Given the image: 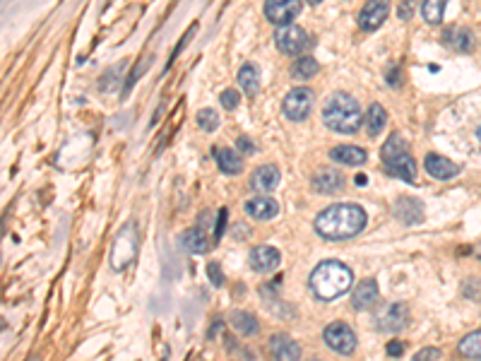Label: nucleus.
<instances>
[{"mask_svg": "<svg viewBox=\"0 0 481 361\" xmlns=\"http://www.w3.org/2000/svg\"><path fill=\"white\" fill-rule=\"evenodd\" d=\"M245 212L253 219H258V222H265V219H272L279 214V202H277L275 198L260 193L258 198H250V200L245 202Z\"/></svg>", "mask_w": 481, "mask_h": 361, "instance_id": "13", "label": "nucleus"}, {"mask_svg": "<svg viewBox=\"0 0 481 361\" xmlns=\"http://www.w3.org/2000/svg\"><path fill=\"white\" fill-rule=\"evenodd\" d=\"M385 123H388V113H385V109L380 106V104H370L368 111H366V128H368L370 138H375V135L385 128Z\"/></svg>", "mask_w": 481, "mask_h": 361, "instance_id": "25", "label": "nucleus"}, {"mask_svg": "<svg viewBox=\"0 0 481 361\" xmlns=\"http://www.w3.org/2000/svg\"><path fill=\"white\" fill-rule=\"evenodd\" d=\"M390 15V0H366L359 13V27L364 31H375Z\"/></svg>", "mask_w": 481, "mask_h": 361, "instance_id": "10", "label": "nucleus"}, {"mask_svg": "<svg viewBox=\"0 0 481 361\" xmlns=\"http://www.w3.org/2000/svg\"><path fill=\"white\" fill-rule=\"evenodd\" d=\"M207 277H210V282L214 287H222L224 284V272L222 268H219V263H210L207 265Z\"/></svg>", "mask_w": 481, "mask_h": 361, "instance_id": "32", "label": "nucleus"}, {"mask_svg": "<svg viewBox=\"0 0 481 361\" xmlns=\"http://www.w3.org/2000/svg\"><path fill=\"white\" fill-rule=\"evenodd\" d=\"M457 352L462 354L464 359H481V330L467 335V337L459 342Z\"/></svg>", "mask_w": 481, "mask_h": 361, "instance_id": "29", "label": "nucleus"}, {"mask_svg": "<svg viewBox=\"0 0 481 361\" xmlns=\"http://www.w3.org/2000/svg\"><path fill=\"white\" fill-rule=\"evenodd\" d=\"M323 120H325V125L334 130V133H344V135L357 133L361 125L359 102L347 92L332 94L325 102V109H323Z\"/></svg>", "mask_w": 481, "mask_h": 361, "instance_id": "3", "label": "nucleus"}, {"mask_svg": "<svg viewBox=\"0 0 481 361\" xmlns=\"http://www.w3.org/2000/svg\"><path fill=\"white\" fill-rule=\"evenodd\" d=\"M395 217L400 219L402 224H407V227L421 224V219H423L421 202L414 200V198H400V200L395 202Z\"/></svg>", "mask_w": 481, "mask_h": 361, "instance_id": "17", "label": "nucleus"}, {"mask_svg": "<svg viewBox=\"0 0 481 361\" xmlns=\"http://www.w3.org/2000/svg\"><path fill=\"white\" fill-rule=\"evenodd\" d=\"M301 0H265V15L272 24H289L301 13Z\"/></svg>", "mask_w": 481, "mask_h": 361, "instance_id": "11", "label": "nucleus"}, {"mask_svg": "<svg viewBox=\"0 0 481 361\" xmlns=\"http://www.w3.org/2000/svg\"><path fill=\"white\" fill-rule=\"evenodd\" d=\"M354 275L347 265L337 263V260H325L320 263L316 270L311 272V291L318 296L320 301H334L337 296L347 294L352 289Z\"/></svg>", "mask_w": 481, "mask_h": 361, "instance_id": "2", "label": "nucleus"}, {"mask_svg": "<svg viewBox=\"0 0 481 361\" xmlns=\"http://www.w3.org/2000/svg\"><path fill=\"white\" fill-rule=\"evenodd\" d=\"M407 323H409V308L400 301L388 303V306L378 313V318H375V326L383 332H400L407 328Z\"/></svg>", "mask_w": 481, "mask_h": 361, "instance_id": "9", "label": "nucleus"}, {"mask_svg": "<svg viewBox=\"0 0 481 361\" xmlns=\"http://www.w3.org/2000/svg\"><path fill=\"white\" fill-rule=\"evenodd\" d=\"M181 246L188 250V253H207V250L212 248V241L207 239V234L202 232V229H188L186 234L181 236Z\"/></svg>", "mask_w": 481, "mask_h": 361, "instance_id": "20", "label": "nucleus"}, {"mask_svg": "<svg viewBox=\"0 0 481 361\" xmlns=\"http://www.w3.org/2000/svg\"><path fill=\"white\" fill-rule=\"evenodd\" d=\"M279 179H282L279 169H277L275 164H265L253 171V176H250V188L258 193H272L279 186Z\"/></svg>", "mask_w": 481, "mask_h": 361, "instance_id": "15", "label": "nucleus"}, {"mask_svg": "<svg viewBox=\"0 0 481 361\" xmlns=\"http://www.w3.org/2000/svg\"><path fill=\"white\" fill-rule=\"evenodd\" d=\"M212 157H214V161H217L219 169H222V174L234 176V174H238V171H241V157L234 150L212 147Z\"/></svg>", "mask_w": 481, "mask_h": 361, "instance_id": "22", "label": "nucleus"}, {"mask_svg": "<svg viewBox=\"0 0 481 361\" xmlns=\"http://www.w3.org/2000/svg\"><path fill=\"white\" fill-rule=\"evenodd\" d=\"M323 339L337 354H354V349H357V335L347 323H330L323 332Z\"/></svg>", "mask_w": 481, "mask_h": 361, "instance_id": "8", "label": "nucleus"}, {"mask_svg": "<svg viewBox=\"0 0 481 361\" xmlns=\"http://www.w3.org/2000/svg\"><path fill=\"white\" fill-rule=\"evenodd\" d=\"M275 44L282 54L286 56H299L308 49L311 44V36L306 34V29L296 27V24H279L275 31Z\"/></svg>", "mask_w": 481, "mask_h": 361, "instance_id": "6", "label": "nucleus"}, {"mask_svg": "<svg viewBox=\"0 0 481 361\" xmlns=\"http://www.w3.org/2000/svg\"><path fill=\"white\" fill-rule=\"evenodd\" d=\"M313 191L325 193V195H332V193L342 191L344 186V176L339 174L337 169H320L316 176H313Z\"/></svg>", "mask_w": 481, "mask_h": 361, "instance_id": "19", "label": "nucleus"}, {"mask_svg": "<svg viewBox=\"0 0 481 361\" xmlns=\"http://www.w3.org/2000/svg\"><path fill=\"white\" fill-rule=\"evenodd\" d=\"M414 359H416V361L441 359V349H436V347H426V349H421V352H416V354H414Z\"/></svg>", "mask_w": 481, "mask_h": 361, "instance_id": "33", "label": "nucleus"}, {"mask_svg": "<svg viewBox=\"0 0 481 361\" xmlns=\"http://www.w3.org/2000/svg\"><path fill=\"white\" fill-rule=\"evenodd\" d=\"M423 166H426V174L433 176V179H438V181H450L453 176L459 174V166L455 164V161L446 159V157H441V154H426Z\"/></svg>", "mask_w": 481, "mask_h": 361, "instance_id": "14", "label": "nucleus"}, {"mask_svg": "<svg viewBox=\"0 0 481 361\" xmlns=\"http://www.w3.org/2000/svg\"><path fill=\"white\" fill-rule=\"evenodd\" d=\"M400 67H390V72H388V85L390 87H397L400 85Z\"/></svg>", "mask_w": 481, "mask_h": 361, "instance_id": "37", "label": "nucleus"}, {"mask_svg": "<svg viewBox=\"0 0 481 361\" xmlns=\"http://www.w3.org/2000/svg\"><path fill=\"white\" fill-rule=\"evenodd\" d=\"M320 3H323V0H308V5H313V8H318Z\"/></svg>", "mask_w": 481, "mask_h": 361, "instance_id": "39", "label": "nucleus"}, {"mask_svg": "<svg viewBox=\"0 0 481 361\" xmlns=\"http://www.w3.org/2000/svg\"><path fill=\"white\" fill-rule=\"evenodd\" d=\"M291 75L296 80H311V77L318 75V61L311 58V56H303V58H299L291 65Z\"/></svg>", "mask_w": 481, "mask_h": 361, "instance_id": "28", "label": "nucleus"}, {"mask_svg": "<svg viewBox=\"0 0 481 361\" xmlns=\"http://www.w3.org/2000/svg\"><path fill=\"white\" fill-rule=\"evenodd\" d=\"M270 357L294 361L301 357V347H299V342H294V339L289 337V335H275V337L270 339Z\"/></svg>", "mask_w": 481, "mask_h": 361, "instance_id": "16", "label": "nucleus"}, {"mask_svg": "<svg viewBox=\"0 0 481 361\" xmlns=\"http://www.w3.org/2000/svg\"><path fill=\"white\" fill-rule=\"evenodd\" d=\"M248 263H250V270L260 272V275H268V272L279 268L282 255H279V250L272 248V246H258V248L250 250Z\"/></svg>", "mask_w": 481, "mask_h": 361, "instance_id": "12", "label": "nucleus"}, {"mask_svg": "<svg viewBox=\"0 0 481 361\" xmlns=\"http://www.w3.org/2000/svg\"><path fill=\"white\" fill-rule=\"evenodd\" d=\"M380 157H383V164L388 166L392 176H397V179L407 183L416 181V161L409 154V145H407V140L400 133L390 135L388 143L380 150Z\"/></svg>", "mask_w": 481, "mask_h": 361, "instance_id": "4", "label": "nucleus"}, {"mask_svg": "<svg viewBox=\"0 0 481 361\" xmlns=\"http://www.w3.org/2000/svg\"><path fill=\"white\" fill-rule=\"evenodd\" d=\"M313 102H316V97H313V92L308 90V87H296V90H291L284 97L282 111H284V116L289 118V120H294V123H301V120H306L308 116H311Z\"/></svg>", "mask_w": 481, "mask_h": 361, "instance_id": "7", "label": "nucleus"}, {"mask_svg": "<svg viewBox=\"0 0 481 361\" xmlns=\"http://www.w3.org/2000/svg\"><path fill=\"white\" fill-rule=\"evenodd\" d=\"M385 352H388V357H402V354H405V344L397 342V339H392L388 347H385Z\"/></svg>", "mask_w": 481, "mask_h": 361, "instance_id": "35", "label": "nucleus"}, {"mask_svg": "<svg viewBox=\"0 0 481 361\" xmlns=\"http://www.w3.org/2000/svg\"><path fill=\"white\" fill-rule=\"evenodd\" d=\"M446 5H448V0H423V5H421L423 19H426L428 24H441Z\"/></svg>", "mask_w": 481, "mask_h": 361, "instance_id": "26", "label": "nucleus"}, {"mask_svg": "<svg viewBox=\"0 0 481 361\" xmlns=\"http://www.w3.org/2000/svg\"><path fill=\"white\" fill-rule=\"evenodd\" d=\"M446 44L453 46L459 54H469L474 49V36L469 29H448L446 31Z\"/></svg>", "mask_w": 481, "mask_h": 361, "instance_id": "24", "label": "nucleus"}, {"mask_svg": "<svg viewBox=\"0 0 481 361\" xmlns=\"http://www.w3.org/2000/svg\"><path fill=\"white\" fill-rule=\"evenodd\" d=\"M224 222H227V210L219 212V217H217V232H214V239H222V234H224Z\"/></svg>", "mask_w": 481, "mask_h": 361, "instance_id": "36", "label": "nucleus"}, {"mask_svg": "<svg viewBox=\"0 0 481 361\" xmlns=\"http://www.w3.org/2000/svg\"><path fill=\"white\" fill-rule=\"evenodd\" d=\"M197 125H200L202 130H207V133H212L219 125V113L214 111V109H202V111L197 113Z\"/></svg>", "mask_w": 481, "mask_h": 361, "instance_id": "30", "label": "nucleus"}, {"mask_svg": "<svg viewBox=\"0 0 481 361\" xmlns=\"http://www.w3.org/2000/svg\"><path fill=\"white\" fill-rule=\"evenodd\" d=\"M238 85L248 97H255L260 92V70L253 65V63H245L238 70Z\"/></svg>", "mask_w": 481, "mask_h": 361, "instance_id": "23", "label": "nucleus"}, {"mask_svg": "<svg viewBox=\"0 0 481 361\" xmlns=\"http://www.w3.org/2000/svg\"><path fill=\"white\" fill-rule=\"evenodd\" d=\"M138 255V229L135 224H128L118 232L116 241H113L111 250V268L113 270H125Z\"/></svg>", "mask_w": 481, "mask_h": 361, "instance_id": "5", "label": "nucleus"}, {"mask_svg": "<svg viewBox=\"0 0 481 361\" xmlns=\"http://www.w3.org/2000/svg\"><path fill=\"white\" fill-rule=\"evenodd\" d=\"M238 147L243 150L245 154H253V152H255L253 143H250V138H245V135H243V138H238Z\"/></svg>", "mask_w": 481, "mask_h": 361, "instance_id": "38", "label": "nucleus"}, {"mask_svg": "<svg viewBox=\"0 0 481 361\" xmlns=\"http://www.w3.org/2000/svg\"><path fill=\"white\" fill-rule=\"evenodd\" d=\"M414 8H416L414 0H402V5L397 8V13H400V19H409L411 13H414Z\"/></svg>", "mask_w": 481, "mask_h": 361, "instance_id": "34", "label": "nucleus"}, {"mask_svg": "<svg viewBox=\"0 0 481 361\" xmlns=\"http://www.w3.org/2000/svg\"><path fill=\"white\" fill-rule=\"evenodd\" d=\"M219 102H222V109H227V111H234V109L238 106V102H241V94L236 90H224L222 97H219Z\"/></svg>", "mask_w": 481, "mask_h": 361, "instance_id": "31", "label": "nucleus"}, {"mask_svg": "<svg viewBox=\"0 0 481 361\" xmlns=\"http://www.w3.org/2000/svg\"><path fill=\"white\" fill-rule=\"evenodd\" d=\"M330 159L344 166H361L366 161V152L357 145H339L330 152Z\"/></svg>", "mask_w": 481, "mask_h": 361, "instance_id": "21", "label": "nucleus"}, {"mask_svg": "<svg viewBox=\"0 0 481 361\" xmlns=\"http://www.w3.org/2000/svg\"><path fill=\"white\" fill-rule=\"evenodd\" d=\"M375 301H378V284H375V280L359 282L352 296V306L357 311H368V308L375 306Z\"/></svg>", "mask_w": 481, "mask_h": 361, "instance_id": "18", "label": "nucleus"}, {"mask_svg": "<svg viewBox=\"0 0 481 361\" xmlns=\"http://www.w3.org/2000/svg\"><path fill=\"white\" fill-rule=\"evenodd\" d=\"M231 326L236 328L241 335H255L258 332V321L253 313L248 311H234L231 313Z\"/></svg>", "mask_w": 481, "mask_h": 361, "instance_id": "27", "label": "nucleus"}, {"mask_svg": "<svg viewBox=\"0 0 481 361\" xmlns=\"http://www.w3.org/2000/svg\"><path fill=\"white\" fill-rule=\"evenodd\" d=\"M366 227V212L361 205L354 202H342V205H330L316 217V232L323 239L342 241L354 239L364 232Z\"/></svg>", "mask_w": 481, "mask_h": 361, "instance_id": "1", "label": "nucleus"}]
</instances>
